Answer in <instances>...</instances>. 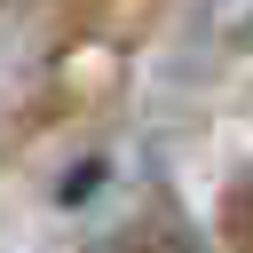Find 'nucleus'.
Instances as JSON below:
<instances>
[{"mask_svg":"<svg viewBox=\"0 0 253 253\" xmlns=\"http://www.w3.org/2000/svg\"><path fill=\"white\" fill-rule=\"evenodd\" d=\"M87 253H198V237H190V221H182L174 206H142V213H126V221H111Z\"/></svg>","mask_w":253,"mask_h":253,"instance_id":"1","label":"nucleus"}]
</instances>
